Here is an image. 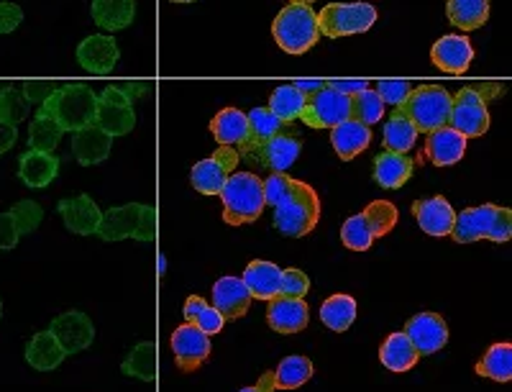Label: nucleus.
<instances>
[{"label":"nucleus","mask_w":512,"mask_h":392,"mask_svg":"<svg viewBox=\"0 0 512 392\" xmlns=\"http://www.w3.org/2000/svg\"><path fill=\"white\" fill-rule=\"evenodd\" d=\"M98 93L85 82H64L54 90L52 98L41 106V111L52 116L62 126V131H80L95 123Z\"/></svg>","instance_id":"f257e3e1"},{"label":"nucleus","mask_w":512,"mask_h":392,"mask_svg":"<svg viewBox=\"0 0 512 392\" xmlns=\"http://www.w3.org/2000/svg\"><path fill=\"white\" fill-rule=\"evenodd\" d=\"M320 198L308 182L292 180V188L280 205H274V229L280 234L303 239L318 226Z\"/></svg>","instance_id":"f03ea898"},{"label":"nucleus","mask_w":512,"mask_h":392,"mask_svg":"<svg viewBox=\"0 0 512 392\" xmlns=\"http://www.w3.org/2000/svg\"><path fill=\"white\" fill-rule=\"evenodd\" d=\"M218 198L223 200V221L231 223V226L254 223L267 205L264 203L262 177H256L254 172H233Z\"/></svg>","instance_id":"7ed1b4c3"},{"label":"nucleus","mask_w":512,"mask_h":392,"mask_svg":"<svg viewBox=\"0 0 512 392\" xmlns=\"http://www.w3.org/2000/svg\"><path fill=\"white\" fill-rule=\"evenodd\" d=\"M272 36L282 52L300 57V54L310 52V49L318 44V13L310 6L290 3V6L282 8V11L277 13V18H274Z\"/></svg>","instance_id":"20e7f679"},{"label":"nucleus","mask_w":512,"mask_h":392,"mask_svg":"<svg viewBox=\"0 0 512 392\" xmlns=\"http://www.w3.org/2000/svg\"><path fill=\"white\" fill-rule=\"evenodd\" d=\"M95 234L103 241H154L157 239V211H154L152 205L144 203L118 205V208H111L108 213H103Z\"/></svg>","instance_id":"39448f33"},{"label":"nucleus","mask_w":512,"mask_h":392,"mask_svg":"<svg viewBox=\"0 0 512 392\" xmlns=\"http://www.w3.org/2000/svg\"><path fill=\"white\" fill-rule=\"evenodd\" d=\"M397 111L413 121L418 134H431V131L448 126L451 93L443 85H436V82H423V85L410 90V95Z\"/></svg>","instance_id":"423d86ee"},{"label":"nucleus","mask_w":512,"mask_h":392,"mask_svg":"<svg viewBox=\"0 0 512 392\" xmlns=\"http://www.w3.org/2000/svg\"><path fill=\"white\" fill-rule=\"evenodd\" d=\"M377 8L372 3H331L318 13V29L323 36L367 34L377 24Z\"/></svg>","instance_id":"0eeeda50"},{"label":"nucleus","mask_w":512,"mask_h":392,"mask_svg":"<svg viewBox=\"0 0 512 392\" xmlns=\"http://www.w3.org/2000/svg\"><path fill=\"white\" fill-rule=\"evenodd\" d=\"M448 126L459 131L464 139H479L489 131V111L487 100L466 85L459 93L451 95V116H448Z\"/></svg>","instance_id":"6e6552de"},{"label":"nucleus","mask_w":512,"mask_h":392,"mask_svg":"<svg viewBox=\"0 0 512 392\" xmlns=\"http://www.w3.org/2000/svg\"><path fill=\"white\" fill-rule=\"evenodd\" d=\"M239 159V152L233 147H218L210 157H205L203 162H198L192 167V188L203 195H210V198L221 195L226 180L236 172V167H239Z\"/></svg>","instance_id":"1a4fd4ad"},{"label":"nucleus","mask_w":512,"mask_h":392,"mask_svg":"<svg viewBox=\"0 0 512 392\" xmlns=\"http://www.w3.org/2000/svg\"><path fill=\"white\" fill-rule=\"evenodd\" d=\"M351 118V95L336 93L331 88H323L320 93L308 95L300 121L310 129H336L338 123Z\"/></svg>","instance_id":"9d476101"},{"label":"nucleus","mask_w":512,"mask_h":392,"mask_svg":"<svg viewBox=\"0 0 512 392\" xmlns=\"http://www.w3.org/2000/svg\"><path fill=\"white\" fill-rule=\"evenodd\" d=\"M95 126L103 129L108 136H126L134 131L136 113L134 103L118 90V85H108L98 95V108H95Z\"/></svg>","instance_id":"9b49d317"},{"label":"nucleus","mask_w":512,"mask_h":392,"mask_svg":"<svg viewBox=\"0 0 512 392\" xmlns=\"http://www.w3.org/2000/svg\"><path fill=\"white\" fill-rule=\"evenodd\" d=\"M300 152H303V141L285 131V134L274 136V139L251 149L244 159H249L251 164H264L272 172H287L297 162Z\"/></svg>","instance_id":"f8f14e48"},{"label":"nucleus","mask_w":512,"mask_h":392,"mask_svg":"<svg viewBox=\"0 0 512 392\" xmlns=\"http://www.w3.org/2000/svg\"><path fill=\"white\" fill-rule=\"evenodd\" d=\"M49 334L59 341L62 352L70 357V354L85 352L90 344L95 341V326L90 321V316L80 311L62 313L59 318H54Z\"/></svg>","instance_id":"ddd939ff"},{"label":"nucleus","mask_w":512,"mask_h":392,"mask_svg":"<svg viewBox=\"0 0 512 392\" xmlns=\"http://www.w3.org/2000/svg\"><path fill=\"white\" fill-rule=\"evenodd\" d=\"M121 49L111 34H93L80 41L77 47V65L93 75H108L118 65Z\"/></svg>","instance_id":"4468645a"},{"label":"nucleus","mask_w":512,"mask_h":392,"mask_svg":"<svg viewBox=\"0 0 512 392\" xmlns=\"http://www.w3.org/2000/svg\"><path fill=\"white\" fill-rule=\"evenodd\" d=\"M172 352L182 372H195L210 357V336L192 323H182L172 334Z\"/></svg>","instance_id":"2eb2a0df"},{"label":"nucleus","mask_w":512,"mask_h":392,"mask_svg":"<svg viewBox=\"0 0 512 392\" xmlns=\"http://www.w3.org/2000/svg\"><path fill=\"white\" fill-rule=\"evenodd\" d=\"M474 59V47L469 36L464 34H448L433 44L431 49V62L433 67H438L441 72L448 75H464L469 70Z\"/></svg>","instance_id":"dca6fc26"},{"label":"nucleus","mask_w":512,"mask_h":392,"mask_svg":"<svg viewBox=\"0 0 512 392\" xmlns=\"http://www.w3.org/2000/svg\"><path fill=\"white\" fill-rule=\"evenodd\" d=\"M402 334L408 336L415 352L425 357V354H436L438 349L446 346L448 326L438 313H418V316L410 318Z\"/></svg>","instance_id":"f3484780"},{"label":"nucleus","mask_w":512,"mask_h":392,"mask_svg":"<svg viewBox=\"0 0 512 392\" xmlns=\"http://www.w3.org/2000/svg\"><path fill=\"white\" fill-rule=\"evenodd\" d=\"M413 216L418 221L420 231H425L428 236H436V239H443L454 229L456 211L443 195H433V198L415 200Z\"/></svg>","instance_id":"a211bd4d"},{"label":"nucleus","mask_w":512,"mask_h":392,"mask_svg":"<svg viewBox=\"0 0 512 392\" xmlns=\"http://www.w3.org/2000/svg\"><path fill=\"white\" fill-rule=\"evenodd\" d=\"M57 211L62 216L64 226L77 236H93L100 226V218H103V211H100L98 203L90 195L59 200Z\"/></svg>","instance_id":"6ab92c4d"},{"label":"nucleus","mask_w":512,"mask_h":392,"mask_svg":"<svg viewBox=\"0 0 512 392\" xmlns=\"http://www.w3.org/2000/svg\"><path fill=\"white\" fill-rule=\"evenodd\" d=\"M210 134L216 136V141L221 147H233L236 152H244L251 141L249 131V118L246 113H241L239 108H223L216 113V118L210 121Z\"/></svg>","instance_id":"aec40b11"},{"label":"nucleus","mask_w":512,"mask_h":392,"mask_svg":"<svg viewBox=\"0 0 512 392\" xmlns=\"http://www.w3.org/2000/svg\"><path fill=\"white\" fill-rule=\"evenodd\" d=\"M251 293L246 290L244 280L241 277H221V280L213 285V308L221 313L226 321H236V318L246 316V311L251 308Z\"/></svg>","instance_id":"412c9836"},{"label":"nucleus","mask_w":512,"mask_h":392,"mask_svg":"<svg viewBox=\"0 0 512 392\" xmlns=\"http://www.w3.org/2000/svg\"><path fill=\"white\" fill-rule=\"evenodd\" d=\"M267 321L277 334H297V331H303L310 321L308 303H305V300L282 298V295H277V298L269 300Z\"/></svg>","instance_id":"4be33fe9"},{"label":"nucleus","mask_w":512,"mask_h":392,"mask_svg":"<svg viewBox=\"0 0 512 392\" xmlns=\"http://www.w3.org/2000/svg\"><path fill=\"white\" fill-rule=\"evenodd\" d=\"M466 141L469 139H464L451 126L431 131L425 139V159L436 167H451V164L461 162V157L466 154Z\"/></svg>","instance_id":"5701e85b"},{"label":"nucleus","mask_w":512,"mask_h":392,"mask_svg":"<svg viewBox=\"0 0 512 392\" xmlns=\"http://www.w3.org/2000/svg\"><path fill=\"white\" fill-rule=\"evenodd\" d=\"M497 216V205H477V208H466V211L456 213L454 229H451V239L459 244H472V241L487 239V231Z\"/></svg>","instance_id":"b1692460"},{"label":"nucleus","mask_w":512,"mask_h":392,"mask_svg":"<svg viewBox=\"0 0 512 392\" xmlns=\"http://www.w3.org/2000/svg\"><path fill=\"white\" fill-rule=\"evenodd\" d=\"M113 147V136L105 134L103 129H98L95 123L85 126V129L75 131L72 134V154H75L77 162L82 167H93L108 159Z\"/></svg>","instance_id":"393cba45"},{"label":"nucleus","mask_w":512,"mask_h":392,"mask_svg":"<svg viewBox=\"0 0 512 392\" xmlns=\"http://www.w3.org/2000/svg\"><path fill=\"white\" fill-rule=\"evenodd\" d=\"M57 175L59 157H54V152H36V149H29L26 154H21L18 177H21V182H24L26 188H47V185H52Z\"/></svg>","instance_id":"a878e982"},{"label":"nucleus","mask_w":512,"mask_h":392,"mask_svg":"<svg viewBox=\"0 0 512 392\" xmlns=\"http://www.w3.org/2000/svg\"><path fill=\"white\" fill-rule=\"evenodd\" d=\"M280 277L282 270L277 264L264 262V259H254V262L246 264L244 270V285L251 293V298L256 300H272L280 295Z\"/></svg>","instance_id":"bb28decb"},{"label":"nucleus","mask_w":512,"mask_h":392,"mask_svg":"<svg viewBox=\"0 0 512 392\" xmlns=\"http://www.w3.org/2000/svg\"><path fill=\"white\" fill-rule=\"evenodd\" d=\"M415 162L408 154L382 152L374 159V182L384 190H400L413 177Z\"/></svg>","instance_id":"cd10ccee"},{"label":"nucleus","mask_w":512,"mask_h":392,"mask_svg":"<svg viewBox=\"0 0 512 392\" xmlns=\"http://www.w3.org/2000/svg\"><path fill=\"white\" fill-rule=\"evenodd\" d=\"M331 144L338 157L344 159V162H351V159L359 157L372 144V131L364 123L349 118V121L338 123L336 129H331Z\"/></svg>","instance_id":"c85d7f7f"},{"label":"nucleus","mask_w":512,"mask_h":392,"mask_svg":"<svg viewBox=\"0 0 512 392\" xmlns=\"http://www.w3.org/2000/svg\"><path fill=\"white\" fill-rule=\"evenodd\" d=\"M93 21L108 34L128 29L136 18V0H93Z\"/></svg>","instance_id":"c756f323"},{"label":"nucleus","mask_w":512,"mask_h":392,"mask_svg":"<svg viewBox=\"0 0 512 392\" xmlns=\"http://www.w3.org/2000/svg\"><path fill=\"white\" fill-rule=\"evenodd\" d=\"M64 357L67 354L62 352L59 341L49 331L31 336V341L26 344V362L34 369H39V372H52V369H57L64 362Z\"/></svg>","instance_id":"7c9ffc66"},{"label":"nucleus","mask_w":512,"mask_h":392,"mask_svg":"<svg viewBox=\"0 0 512 392\" xmlns=\"http://www.w3.org/2000/svg\"><path fill=\"white\" fill-rule=\"evenodd\" d=\"M418 129L413 126L408 116H402L400 111L395 108L387 123H384L382 131V144L384 152H395V154H408L410 149L415 147V141H418Z\"/></svg>","instance_id":"2f4dec72"},{"label":"nucleus","mask_w":512,"mask_h":392,"mask_svg":"<svg viewBox=\"0 0 512 392\" xmlns=\"http://www.w3.org/2000/svg\"><path fill=\"white\" fill-rule=\"evenodd\" d=\"M446 16L459 31L482 29L489 21V0H448Z\"/></svg>","instance_id":"473e14b6"},{"label":"nucleus","mask_w":512,"mask_h":392,"mask_svg":"<svg viewBox=\"0 0 512 392\" xmlns=\"http://www.w3.org/2000/svg\"><path fill=\"white\" fill-rule=\"evenodd\" d=\"M477 375L487 377L492 382H510L512 380V344L497 341L484 352V357L477 362Z\"/></svg>","instance_id":"72a5a7b5"},{"label":"nucleus","mask_w":512,"mask_h":392,"mask_svg":"<svg viewBox=\"0 0 512 392\" xmlns=\"http://www.w3.org/2000/svg\"><path fill=\"white\" fill-rule=\"evenodd\" d=\"M420 354L415 352V346L410 344V339L405 334H392L387 336V341L379 349V362L390 372H408L418 364Z\"/></svg>","instance_id":"f704fd0d"},{"label":"nucleus","mask_w":512,"mask_h":392,"mask_svg":"<svg viewBox=\"0 0 512 392\" xmlns=\"http://www.w3.org/2000/svg\"><path fill=\"white\" fill-rule=\"evenodd\" d=\"M123 375L134 377L141 382H154L157 380V344L154 341H141L136 344L128 357L121 364Z\"/></svg>","instance_id":"c9c22d12"},{"label":"nucleus","mask_w":512,"mask_h":392,"mask_svg":"<svg viewBox=\"0 0 512 392\" xmlns=\"http://www.w3.org/2000/svg\"><path fill=\"white\" fill-rule=\"evenodd\" d=\"M246 118H249L251 141H249V147L241 152V157H246L251 149L259 147V144H264V141L274 139V136H280V134H285V131H287V123L280 121V118L274 116L269 108H254L251 113H246Z\"/></svg>","instance_id":"e433bc0d"},{"label":"nucleus","mask_w":512,"mask_h":392,"mask_svg":"<svg viewBox=\"0 0 512 392\" xmlns=\"http://www.w3.org/2000/svg\"><path fill=\"white\" fill-rule=\"evenodd\" d=\"M356 300L351 295H331L326 303L320 305V321L326 323L331 331L341 334V331H349L351 323L356 321Z\"/></svg>","instance_id":"4c0bfd02"},{"label":"nucleus","mask_w":512,"mask_h":392,"mask_svg":"<svg viewBox=\"0 0 512 392\" xmlns=\"http://www.w3.org/2000/svg\"><path fill=\"white\" fill-rule=\"evenodd\" d=\"M62 136V126L39 108V113L31 118L29 126V149H36V152H54L59 147Z\"/></svg>","instance_id":"58836bf2"},{"label":"nucleus","mask_w":512,"mask_h":392,"mask_svg":"<svg viewBox=\"0 0 512 392\" xmlns=\"http://www.w3.org/2000/svg\"><path fill=\"white\" fill-rule=\"evenodd\" d=\"M305 103H308V95L300 93V90H297L292 82H287V85H280V88L269 95V111H272L274 116L280 118V121H285V123L300 118Z\"/></svg>","instance_id":"ea45409f"},{"label":"nucleus","mask_w":512,"mask_h":392,"mask_svg":"<svg viewBox=\"0 0 512 392\" xmlns=\"http://www.w3.org/2000/svg\"><path fill=\"white\" fill-rule=\"evenodd\" d=\"M185 321L192 323V326H198L203 334L216 336L221 334L226 318H223L208 300H203L200 295H190L185 303Z\"/></svg>","instance_id":"a19ab883"},{"label":"nucleus","mask_w":512,"mask_h":392,"mask_svg":"<svg viewBox=\"0 0 512 392\" xmlns=\"http://www.w3.org/2000/svg\"><path fill=\"white\" fill-rule=\"evenodd\" d=\"M313 377V362L308 357H287L274 372L277 390H297Z\"/></svg>","instance_id":"79ce46f5"},{"label":"nucleus","mask_w":512,"mask_h":392,"mask_svg":"<svg viewBox=\"0 0 512 392\" xmlns=\"http://www.w3.org/2000/svg\"><path fill=\"white\" fill-rule=\"evenodd\" d=\"M364 221H367L369 231H372L374 239H382V236L390 234L397 223V208L390 200H374L369 203L364 211H361Z\"/></svg>","instance_id":"37998d69"},{"label":"nucleus","mask_w":512,"mask_h":392,"mask_svg":"<svg viewBox=\"0 0 512 392\" xmlns=\"http://www.w3.org/2000/svg\"><path fill=\"white\" fill-rule=\"evenodd\" d=\"M29 111V98H26L24 90L18 88V85H6V88L0 90V121L18 126V123L29 116Z\"/></svg>","instance_id":"c03bdc74"},{"label":"nucleus","mask_w":512,"mask_h":392,"mask_svg":"<svg viewBox=\"0 0 512 392\" xmlns=\"http://www.w3.org/2000/svg\"><path fill=\"white\" fill-rule=\"evenodd\" d=\"M384 116V103L372 88L361 90V93L351 95V118L364 126H372Z\"/></svg>","instance_id":"a18cd8bd"},{"label":"nucleus","mask_w":512,"mask_h":392,"mask_svg":"<svg viewBox=\"0 0 512 392\" xmlns=\"http://www.w3.org/2000/svg\"><path fill=\"white\" fill-rule=\"evenodd\" d=\"M341 241L349 246L351 252H367L369 246L374 244L372 231H369L367 221H364V216H361V213L359 216L346 218V223L341 226Z\"/></svg>","instance_id":"49530a36"},{"label":"nucleus","mask_w":512,"mask_h":392,"mask_svg":"<svg viewBox=\"0 0 512 392\" xmlns=\"http://www.w3.org/2000/svg\"><path fill=\"white\" fill-rule=\"evenodd\" d=\"M11 216L13 221H16L18 234L26 236L31 234V231L39 229L41 218H44V208H41L36 200H21V203H16L11 208Z\"/></svg>","instance_id":"de8ad7c7"},{"label":"nucleus","mask_w":512,"mask_h":392,"mask_svg":"<svg viewBox=\"0 0 512 392\" xmlns=\"http://www.w3.org/2000/svg\"><path fill=\"white\" fill-rule=\"evenodd\" d=\"M413 88L415 85L410 80H379L377 85H374V93L379 95V100H382L384 106L400 108Z\"/></svg>","instance_id":"09e8293b"},{"label":"nucleus","mask_w":512,"mask_h":392,"mask_svg":"<svg viewBox=\"0 0 512 392\" xmlns=\"http://www.w3.org/2000/svg\"><path fill=\"white\" fill-rule=\"evenodd\" d=\"M310 290V280L305 272L295 270V267H290V270H282V277H280V295L282 298H295V300H303L305 295H308Z\"/></svg>","instance_id":"8fccbe9b"},{"label":"nucleus","mask_w":512,"mask_h":392,"mask_svg":"<svg viewBox=\"0 0 512 392\" xmlns=\"http://www.w3.org/2000/svg\"><path fill=\"white\" fill-rule=\"evenodd\" d=\"M292 180H295V177H290V175H287V172H272V175H269L267 180H262L264 203H267V205H280L282 200L287 198V193H290Z\"/></svg>","instance_id":"3c124183"},{"label":"nucleus","mask_w":512,"mask_h":392,"mask_svg":"<svg viewBox=\"0 0 512 392\" xmlns=\"http://www.w3.org/2000/svg\"><path fill=\"white\" fill-rule=\"evenodd\" d=\"M57 88L59 82L54 80H26L24 85H21V90H24V95L29 98V103H39V106H44Z\"/></svg>","instance_id":"603ef678"},{"label":"nucleus","mask_w":512,"mask_h":392,"mask_svg":"<svg viewBox=\"0 0 512 392\" xmlns=\"http://www.w3.org/2000/svg\"><path fill=\"white\" fill-rule=\"evenodd\" d=\"M512 236V211L510 208H497V216L487 231V239L495 244H505Z\"/></svg>","instance_id":"864d4df0"},{"label":"nucleus","mask_w":512,"mask_h":392,"mask_svg":"<svg viewBox=\"0 0 512 392\" xmlns=\"http://www.w3.org/2000/svg\"><path fill=\"white\" fill-rule=\"evenodd\" d=\"M24 21V11L16 3H0V34H11Z\"/></svg>","instance_id":"5fc2aeb1"},{"label":"nucleus","mask_w":512,"mask_h":392,"mask_svg":"<svg viewBox=\"0 0 512 392\" xmlns=\"http://www.w3.org/2000/svg\"><path fill=\"white\" fill-rule=\"evenodd\" d=\"M18 239H21V234H18L11 211L0 213V249H13Z\"/></svg>","instance_id":"6e6d98bb"},{"label":"nucleus","mask_w":512,"mask_h":392,"mask_svg":"<svg viewBox=\"0 0 512 392\" xmlns=\"http://www.w3.org/2000/svg\"><path fill=\"white\" fill-rule=\"evenodd\" d=\"M326 88L336 90V93H344V95H356V93H361V90L372 88V82L369 80H326Z\"/></svg>","instance_id":"4d7b16f0"},{"label":"nucleus","mask_w":512,"mask_h":392,"mask_svg":"<svg viewBox=\"0 0 512 392\" xmlns=\"http://www.w3.org/2000/svg\"><path fill=\"white\" fill-rule=\"evenodd\" d=\"M16 136H18V126L0 121V157H3L6 152H11L13 144H16Z\"/></svg>","instance_id":"13d9d810"},{"label":"nucleus","mask_w":512,"mask_h":392,"mask_svg":"<svg viewBox=\"0 0 512 392\" xmlns=\"http://www.w3.org/2000/svg\"><path fill=\"white\" fill-rule=\"evenodd\" d=\"M118 90H121V93L126 95L131 103H134L136 98H141V95L149 90V85H146V82H141V80H126V82H118Z\"/></svg>","instance_id":"bf43d9fd"},{"label":"nucleus","mask_w":512,"mask_h":392,"mask_svg":"<svg viewBox=\"0 0 512 392\" xmlns=\"http://www.w3.org/2000/svg\"><path fill=\"white\" fill-rule=\"evenodd\" d=\"M274 390H277V385H274V372H264L262 380L256 382V385L244 387V390L239 392H274Z\"/></svg>","instance_id":"052dcab7"},{"label":"nucleus","mask_w":512,"mask_h":392,"mask_svg":"<svg viewBox=\"0 0 512 392\" xmlns=\"http://www.w3.org/2000/svg\"><path fill=\"white\" fill-rule=\"evenodd\" d=\"M472 88L477 90L484 100H489V98H497V95H500L502 85L500 82H474Z\"/></svg>","instance_id":"680f3d73"},{"label":"nucleus","mask_w":512,"mask_h":392,"mask_svg":"<svg viewBox=\"0 0 512 392\" xmlns=\"http://www.w3.org/2000/svg\"><path fill=\"white\" fill-rule=\"evenodd\" d=\"M292 85H295L300 93L313 95V93H320V90L326 88V80H297V82H292Z\"/></svg>","instance_id":"e2e57ef3"},{"label":"nucleus","mask_w":512,"mask_h":392,"mask_svg":"<svg viewBox=\"0 0 512 392\" xmlns=\"http://www.w3.org/2000/svg\"><path fill=\"white\" fill-rule=\"evenodd\" d=\"M164 270H167V262H164V257H159V275H164Z\"/></svg>","instance_id":"0e129e2a"},{"label":"nucleus","mask_w":512,"mask_h":392,"mask_svg":"<svg viewBox=\"0 0 512 392\" xmlns=\"http://www.w3.org/2000/svg\"><path fill=\"white\" fill-rule=\"evenodd\" d=\"M290 3H300V6H310V3H315V0H290Z\"/></svg>","instance_id":"69168bd1"},{"label":"nucleus","mask_w":512,"mask_h":392,"mask_svg":"<svg viewBox=\"0 0 512 392\" xmlns=\"http://www.w3.org/2000/svg\"><path fill=\"white\" fill-rule=\"evenodd\" d=\"M172 3H195V0H172Z\"/></svg>","instance_id":"338daca9"},{"label":"nucleus","mask_w":512,"mask_h":392,"mask_svg":"<svg viewBox=\"0 0 512 392\" xmlns=\"http://www.w3.org/2000/svg\"><path fill=\"white\" fill-rule=\"evenodd\" d=\"M0 316H3V303H0Z\"/></svg>","instance_id":"774afa93"}]
</instances>
